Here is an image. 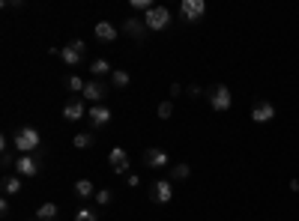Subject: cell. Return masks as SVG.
<instances>
[{
    "mask_svg": "<svg viewBox=\"0 0 299 221\" xmlns=\"http://www.w3.org/2000/svg\"><path fill=\"white\" fill-rule=\"evenodd\" d=\"M132 9H141L144 15H147V12L153 9V3H150V0H132Z\"/></svg>",
    "mask_w": 299,
    "mask_h": 221,
    "instance_id": "27",
    "label": "cell"
},
{
    "mask_svg": "<svg viewBox=\"0 0 299 221\" xmlns=\"http://www.w3.org/2000/svg\"><path fill=\"white\" fill-rule=\"evenodd\" d=\"M3 191L6 194H18L21 191V176H6L3 179Z\"/></svg>",
    "mask_w": 299,
    "mask_h": 221,
    "instance_id": "22",
    "label": "cell"
},
{
    "mask_svg": "<svg viewBox=\"0 0 299 221\" xmlns=\"http://www.w3.org/2000/svg\"><path fill=\"white\" fill-rule=\"evenodd\" d=\"M123 33L132 36V39H144V36H147V24H144V18H126L123 21Z\"/></svg>",
    "mask_w": 299,
    "mask_h": 221,
    "instance_id": "10",
    "label": "cell"
},
{
    "mask_svg": "<svg viewBox=\"0 0 299 221\" xmlns=\"http://www.w3.org/2000/svg\"><path fill=\"white\" fill-rule=\"evenodd\" d=\"M189 173H192V168H189V165H186V162H183V165H176V168L171 170V176H174V179H186V176H189Z\"/></svg>",
    "mask_w": 299,
    "mask_h": 221,
    "instance_id": "24",
    "label": "cell"
},
{
    "mask_svg": "<svg viewBox=\"0 0 299 221\" xmlns=\"http://www.w3.org/2000/svg\"><path fill=\"white\" fill-rule=\"evenodd\" d=\"M105 93H108V87L105 84H99V81H87V87H84V99L87 102H99V99H105Z\"/></svg>",
    "mask_w": 299,
    "mask_h": 221,
    "instance_id": "14",
    "label": "cell"
},
{
    "mask_svg": "<svg viewBox=\"0 0 299 221\" xmlns=\"http://www.w3.org/2000/svg\"><path fill=\"white\" fill-rule=\"evenodd\" d=\"M87 117L93 126H108V119H111V108L108 105H90Z\"/></svg>",
    "mask_w": 299,
    "mask_h": 221,
    "instance_id": "11",
    "label": "cell"
},
{
    "mask_svg": "<svg viewBox=\"0 0 299 221\" xmlns=\"http://www.w3.org/2000/svg\"><path fill=\"white\" fill-rule=\"evenodd\" d=\"M12 144H15V150L21 155H33L36 150H39V144H42V135L36 132L33 126H24V129H18L15 132Z\"/></svg>",
    "mask_w": 299,
    "mask_h": 221,
    "instance_id": "1",
    "label": "cell"
},
{
    "mask_svg": "<svg viewBox=\"0 0 299 221\" xmlns=\"http://www.w3.org/2000/svg\"><path fill=\"white\" fill-rule=\"evenodd\" d=\"M75 194L87 200V197H93V194H96V188H93V183H90V179H78V183H75Z\"/></svg>",
    "mask_w": 299,
    "mask_h": 221,
    "instance_id": "16",
    "label": "cell"
},
{
    "mask_svg": "<svg viewBox=\"0 0 299 221\" xmlns=\"http://www.w3.org/2000/svg\"><path fill=\"white\" fill-rule=\"evenodd\" d=\"M251 119L254 123H272L275 119V105L272 102H257L251 108Z\"/></svg>",
    "mask_w": 299,
    "mask_h": 221,
    "instance_id": "7",
    "label": "cell"
},
{
    "mask_svg": "<svg viewBox=\"0 0 299 221\" xmlns=\"http://www.w3.org/2000/svg\"><path fill=\"white\" fill-rule=\"evenodd\" d=\"M75 221H99V218H96V212H90V209H78V212H75Z\"/></svg>",
    "mask_w": 299,
    "mask_h": 221,
    "instance_id": "26",
    "label": "cell"
},
{
    "mask_svg": "<svg viewBox=\"0 0 299 221\" xmlns=\"http://www.w3.org/2000/svg\"><path fill=\"white\" fill-rule=\"evenodd\" d=\"M87 117V108H84V99H72V102L63 105V119L66 123H78V119Z\"/></svg>",
    "mask_w": 299,
    "mask_h": 221,
    "instance_id": "6",
    "label": "cell"
},
{
    "mask_svg": "<svg viewBox=\"0 0 299 221\" xmlns=\"http://www.w3.org/2000/svg\"><path fill=\"white\" fill-rule=\"evenodd\" d=\"M0 212H3V215H9V200H6V197L0 200Z\"/></svg>",
    "mask_w": 299,
    "mask_h": 221,
    "instance_id": "31",
    "label": "cell"
},
{
    "mask_svg": "<svg viewBox=\"0 0 299 221\" xmlns=\"http://www.w3.org/2000/svg\"><path fill=\"white\" fill-rule=\"evenodd\" d=\"M189 96H192V99H197V96H201V87L192 84V87H189Z\"/></svg>",
    "mask_w": 299,
    "mask_h": 221,
    "instance_id": "30",
    "label": "cell"
},
{
    "mask_svg": "<svg viewBox=\"0 0 299 221\" xmlns=\"http://www.w3.org/2000/svg\"><path fill=\"white\" fill-rule=\"evenodd\" d=\"M111 197H114V191H111V188H99V191H96V200H99L102 206L111 204Z\"/></svg>",
    "mask_w": 299,
    "mask_h": 221,
    "instance_id": "25",
    "label": "cell"
},
{
    "mask_svg": "<svg viewBox=\"0 0 299 221\" xmlns=\"http://www.w3.org/2000/svg\"><path fill=\"white\" fill-rule=\"evenodd\" d=\"M39 168H42V158H39V153H33V155H18V162H15L18 176H36V173H39Z\"/></svg>",
    "mask_w": 299,
    "mask_h": 221,
    "instance_id": "4",
    "label": "cell"
},
{
    "mask_svg": "<svg viewBox=\"0 0 299 221\" xmlns=\"http://www.w3.org/2000/svg\"><path fill=\"white\" fill-rule=\"evenodd\" d=\"M150 197H153L156 204H171V197H174V186H171L168 179H162V183H156V186H153Z\"/></svg>",
    "mask_w": 299,
    "mask_h": 221,
    "instance_id": "9",
    "label": "cell"
},
{
    "mask_svg": "<svg viewBox=\"0 0 299 221\" xmlns=\"http://www.w3.org/2000/svg\"><path fill=\"white\" fill-rule=\"evenodd\" d=\"M207 96H210V108L212 111H218V114H225L230 105H233V96H230V90L225 84H215L207 90Z\"/></svg>",
    "mask_w": 299,
    "mask_h": 221,
    "instance_id": "2",
    "label": "cell"
},
{
    "mask_svg": "<svg viewBox=\"0 0 299 221\" xmlns=\"http://www.w3.org/2000/svg\"><path fill=\"white\" fill-rule=\"evenodd\" d=\"M129 81H132V78H129V72H123V69H114V72H111V84L117 87V90L129 87Z\"/></svg>",
    "mask_w": 299,
    "mask_h": 221,
    "instance_id": "17",
    "label": "cell"
},
{
    "mask_svg": "<svg viewBox=\"0 0 299 221\" xmlns=\"http://www.w3.org/2000/svg\"><path fill=\"white\" fill-rule=\"evenodd\" d=\"M144 162H147V168H165V165H168V153H165V150H156V147H150V150L144 153Z\"/></svg>",
    "mask_w": 299,
    "mask_h": 221,
    "instance_id": "13",
    "label": "cell"
},
{
    "mask_svg": "<svg viewBox=\"0 0 299 221\" xmlns=\"http://www.w3.org/2000/svg\"><path fill=\"white\" fill-rule=\"evenodd\" d=\"M144 24H147V30H165L171 24V9L168 6H153L144 15Z\"/></svg>",
    "mask_w": 299,
    "mask_h": 221,
    "instance_id": "3",
    "label": "cell"
},
{
    "mask_svg": "<svg viewBox=\"0 0 299 221\" xmlns=\"http://www.w3.org/2000/svg\"><path fill=\"white\" fill-rule=\"evenodd\" d=\"M90 72H93V75H111L114 69H111V63H108V60H102V57H99V60H93V63H90Z\"/></svg>",
    "mask_w": 299,
    "mask_h": 221,
    "instance_id": "20",
    "label": "cell"
},
{
    "mask_svg": "<svg viewBox=\"0 0 299 221\" xmlns=\"http://www.w3.org/2000/svg\"><path fill=\"white\" fill-rule=\"evenodd\" d=\"M36 215H39V221H54L57 218V204H42Z\"/></svg>",
    "mask_w": 299,
    "mask_h": 221,
    "instance_id": "18",
    "label": "cell"
},
{
    "mask_svg": "<svg viewBox=\"0 0 299 221\" xmlns=\"http://www.w3.org/2000/svg\"><path fill=\"white\" fill-rule=\"evenodd\" d=\"M156 114H158V119H168V117H174V102H162L156 108Z\"/></svg>",
    "mask_w": 299,
    "mask_h": 221,
    "instance_id": "23",
    "label": "cell"
},
{
    "mask_svg": "<svg viewBox=\"0 0 299 221\" xmlns=\"http://www.w3.org/2000/svg\"><path fill=\"white\" fill-rule=\"evenodd\" d=\"M207 12V3L204 0H183L180 3V15L186 18V21H201Z\"/></svg>",
    "mask_w": 299,
    "mask_h": 221,
    "instance_id": "5",
    "label": "cell"
},
{
    "mask_svg": "<svg viewBox=\"0 0 299 221\" xmlns=\"http://www.w3.org/2000/svg\"><path fill=\"white\" fill-rule=\"evenodd\" d=\"M72 144H75V150H90V147L96 144V137L87 135V132H81V135H75V140H72Z\"/></svg>",
    "mask_w": 299,
    "mask_h": 221,
    "instance_id": "19",
    "label": "cell"
},
{
    "mask_svg": "<svg viewBox=\"0 0 299 221\" xmlns=\"http://www.w3.org/2000/svg\"><path fill=\"white\" fill-rule=\"evenodd\" d=\"M108 162H111L114 173H126V170H129V153H126L123 147H114V150L108 153Z\"/></svg>",
    "mask_w": 299,
    "mask_h": 221,
    "instance_id": "8",
    "label": "cell"
},
{
    "mask_svg": "<svg viewBox=\"0 0 299 221\" xmlns=\"http://www.w3.org/2000/svg\"><path fill=\"white\" fill-rule=\"evenodd\" d=\"M84 87H87V81L78 78V75H69L66 78V90H72V93H84Z\"/></svg>",
    "mask_w": 299,
    "mask_h": 221,
    "instance_id": "21",
    "label": "cell"
},
{
    "mask_svg": "<svg viewBox=\"0 0 299 221\" xmlns=\"http://www.w3.org/2000/svg\"><path fill=\"white\" fill-rule=\"evenodd\" d=\"M18 158H12V153H3V165H6V168H9V165H15Z\"/></svg>",
    "mask_w": 299,
    "mask_h": 221,
    "instance_id": "29",
    "label": "cell"
},
{
    "mask_svg": "<svg viewBox=\"0 0 299 221\" xmlns=\"http://www.w3.org/2000/svg\"><path fill=\"white\" fill-rule=\"evenodd\" d=\"M93 33H96V39H99V42H114V39H117V33H120V30H117V27H114L111 21H99Z\"/></svg>",
    "mask_w": 299,
    "mask_h": 221,
    "instance_id": "12",
    "label": "cell"
},
{
    "mask_svg": "<svg viewBox=\"0 0 299 221\" xmlns=\"http://www.w3.org/2000/svg\"><path fill=\"white\" fill-rule=\"evenodd\" d=\"M126 183H129V186H141V176H138V173H129V179H126Z\"/></svg>",
    "mask_w": 299,
    "mask_h": 221,
    "instance_id": "28",
    "label": "cell"
},
{
    "mask_svg": "<svg viewBox=\"0 0 299 221\" xmlns=\"http://www.w3.org/2000/svg\"><path fill=\"white\" fill-rule=\"evenodd\" d=\"M60 57H63V63H66V66H78V63L84 60V54L78 51V48H72V45L60 48Z\"/></svg>",
    "mask_w": 299,
    "mask_h": 221,
    "instance_id": "15",
    "label": "cell"
}]
</instances>
